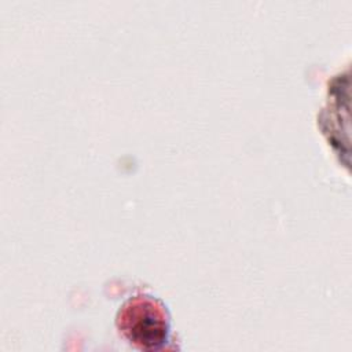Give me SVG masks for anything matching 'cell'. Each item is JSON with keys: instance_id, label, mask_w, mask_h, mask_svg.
Instances as JSON below:
<instances>
[{"instance_id": "1", "label": "cell", "mask_w": 352, "mask_h": 352, "mask_svg": "<svg viewBox=\"0 0 352 352\" xmlns=\"http://www.w3.org/2000/svg\"><path fill=\"white\" fill-rule=\"evenodd\" d=\"M117 327L133 346L155 351L168 341L169 315L158 300L150 296H136L120 308Z\"/></svg>"}]
</instances>
